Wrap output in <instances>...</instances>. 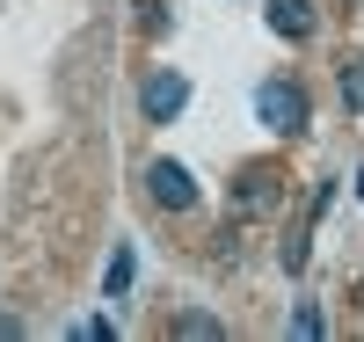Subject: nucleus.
Masks as SVG:
<instances>
[{"label":"nucleus","mask_w":364,"mask_h":342,"mask_svg":"<svg viewBox=\"0 0 364 342\" xmlns=\"http://www.w3.org/2000/svg\"><path fill=\"white\" fill-rule=\"evenodd\" d=\"M343 102L364 109V58H357V66H343Z\"/></svg>","instance_id":"obj_8"},{"label":"nucleus","mask_w":364,"mask_h":342,"mask_svg":"<svg viewBox=\"0 0 364 342\" xmlns=\"http://www.w3.org/2000/svg\"><path fill=\"white\" fill-rule=\"evenodd\" d=\"M146 197H154L161 211H190L197 204V175L182 161H154V168H146Z\"/></svg>","instance_id":"obj_3"},{"label":"nucleus","mask_w":364,"mask_h":342,"mask_svg":"<svg viewBox=\"0 0 364 342\" xmlns=\"http://www.w3.org/2000/svg\"><path fill=\"white\" fill-rule=\"evenodd\" d=\"M277 204H284V175L277 168H240V182H233L240 219H262V211H277Z\"/></svg>","instance_id":"obj_2"},{"label":"nucleus","mask_w":364,"mask_h":342,"mask_svg":"<svg viewBox=\"0 0 364 342\" xmlns=\"http://www.w3.org/2000/svg\"><path fill=\"white\" fill-rule=\"evenodd\" d=\"M291 335L314 342V335H321V306H299V314H291Z\"/></svg>","instance_id":"obj_9"},{"label":"nucleus","mask_w":364,"mask_h":342,"mask_svg":"<svg viewBox=\"0 0 364 342\" xmlns=\"http://www.w3.org/2000/svg\"><path fill=\"white\" fill-rule=\"evenodd\" d=\"M175 335H182V342H219L226 328L211 321V314H175Z\"/></svg>","instance_id":"obj_6"},{"label":"nucleus","mask_w":364,"mask_h":342,"mask_svg":"<svg viewBox=\"0 0 364 342\" xmlns=\"http://www.w3.org/2000/svg\"><path fill=\"white\" fill-rule=\"evenodd\" d=\"M255 117H262L277 139L306 132V87H299V80H262V87H255Z\"/></svg>","instance_id":"obj_1"},{"label":"nucleus","mask_w":364,"mask_h":342,"mask_svg":"<svg viewBox=\"0 0 364 342\" xmlns=\"http://www.w3.org/2000/svg\"><path fill=\"white\" fill-rule=\"evenodd\" d=\"M269 29L284 44H306L314 37V0H269Z\"/></svg>","instance_id":"obj_5"},{"label":"nucleus","mask_w":364,"mask_h":342,"mask_svg":"<svg viewBox=\"0 0 364 342\" xmlns=\"http://www.w3.org/2000/svg\"><path fill=\"white\" fill-rule=\"evenodd\" d=\"M102 292H109V299H124V292H132V247H117V255H109V277H102Z\"/></svg>","instance_id":"obj_7"},{"label":"nucleus","mask_w":364,"mask_h":342,"mask_svg":"<svg viewBox=\"0 0 364 342\" xmlns=\"http://www.w3.org/2000/svg\"><path fill=\"white\" fill-rule=\"evenodd\" d=\"M182 102H190V80H182V73H146V87H139V109L154 117V124L182 117Z\"/></svg>","instance_id":"obj_4"},{"label":"nucleus","mask_w":364,"mask_h":342,"mask_svg":"<svg viewBox=\"0 0 364 342\" xmlns=\"http://www.w3.org/2000/svg\"><path fill=\"white\" fill-rule=\"evenodd\" d=\"M357 190H364V175H357Z\"/></svg>","instance_id":"obj_10"}]
</instances>
